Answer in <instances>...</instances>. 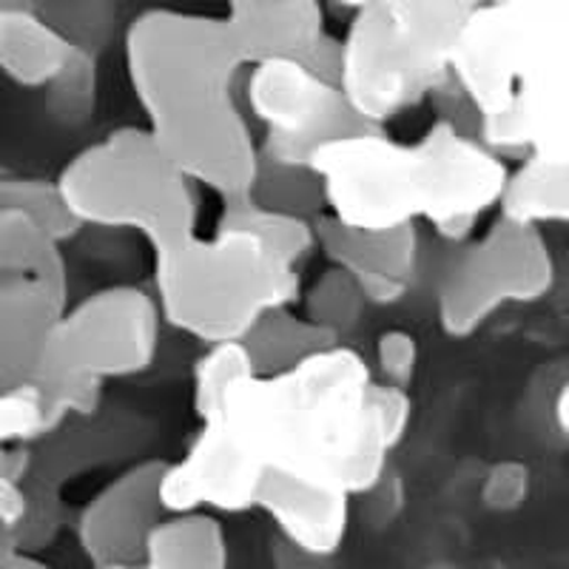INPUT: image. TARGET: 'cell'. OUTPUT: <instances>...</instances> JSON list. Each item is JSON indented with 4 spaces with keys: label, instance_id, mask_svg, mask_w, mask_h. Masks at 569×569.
Wrapping results in <instances>:
<instances>
[{
    "label": "cell",
    "instance_id": "6da1fadb",
    "mask_svg": "<svg viewBox=\"0 0 569 569\" xmlns=\"http://www.w3.org/2000/svg\"><path fill=\"white\" fill-rule=\"evenodd\" d=\"M194 410L266 476L373 492L410 427V396L379 382L356 350L333 345L277 373H257L242 342L213 345L194 365Z\"/></svg>",
    "mask_w": 569,
    "mask_h": 569
},
{
    "label": "cell",
    "instance_id": "7a4b0ae2",
    "mask_svg": "<svg viewBox=\"0 0 569 569\" xmlns=\"http://www.w3.org/2000/svg\"><path fill=\"white\" fill-rule=\"evenodd\" d=\"M126 71L146 134L191 186L222 197L251 194L259 146L237 103L246 69L217 14L149 9L126 29Z\"/></svg>",
    "mask_w": 569,
    "mask_h": 569
},
{
    "label": "cell",
    "instance_id": "3957f363",
    "mask_svg": "<svg viewBox=\"0 0 569 569\" xmlns=\"http://www.w3.org/2000/svg\"><path fill=\"white\" fill-rule=\"evenodd\" d=\"M328 217L350 231H396L427 222L441 240L465 242L472 226L498 206L510 169L485 149L472 129L441 117L416 142H396L385 129L333 140L313 151Z\"/></svg>",
    "mask_w": 569,
    "mask_h": 569
},
{
    "label": "cell",
    "instance_id": "277c9868",
    "mask_svg": "<svg viewBox=\"0 0 569 569\" xmlns=\"http://www.w3.org/2000/svg\"><path fill=\"white\" fill-rule=\"evenodd\" d=\"M154 302L160 319L208 348L246 342L271 313L299 293V266L248 228L217 233L154 257Z\"/></svg>",
    "mask_w": 569,
    "mask_h": 569
},
{
    "label": "cell",
    "instance_id": "5b68a950",
    "mask_svg": "<svg viewBox=\"0 0 569 569\" xmlns=\"http://www.w3.org/2000/svg\"><path fill=\"white\" fill-rule=\"evenodd\" d=\"M470 7L459 0H385L356 9L339 89L365 123L385 129L450 83V58Z\"/></svg>",
    "mask_w": 569,
    "mask_h": 569
},
{
    "label": "cell",
    "instance_id": "8992f818",
    "mask_svg": "<svg viewBox=\"0 0 569 569\" xmlns=\"http://www.w3.org/2000/svg\"><path fill=\"white\" fill-rule=\"evenodd\" d=\"M58 191L80 226L137 231L154 257L197 233L194 186L142 129L126 126L80 151L60 174Z\"/></svg>",
    "mask_w": 569,
    "mask_h": 569
},
{
    "label": "cell",
    "instance_id": "52a82bcc",
    "mask_svg": "<svg viewBox=\"0 0 569 569\" xmlns=\"http://www.w3.org/2000/svg\"><path fill=\"white\" fill-rule=\"evenodd\" d=\"M160 311L140 288H106L66 308L49 330L34 376L52 385H100L149 370L160 345Z\"/></svg>",
    "mask_w": 569,
    "mask_h": 569
},
{
    "label": "cell",
    "instance_id": "ba28073f",
    "mask_svg": "<svg viewBox=\"0 0 569 569\" xmlns=\"http://www.w3.org/2000/svg\"><path fill=\"white\" fill-rule=\"evenodd\" d=\"M556 284V259L538 228L498 217L441 273L436 313L447 337L465 339L507 305H530Z\"/></svg>",
    "mask_w": 569,
    "mask_h": 569
},
{
    "label": "cell",
    "instance_id": "9c48e42d",
    "mask_svg": "<svg viewBox=\"0 0 569 569\" xmlns=\"http://www.w3.org/2000/svg\"><path fill=\"white\" fill-rule=\"evenodd\" d=\"M246 100L266 140L259 160L277 169L308 171L313 151L342 137L376 129L350 109L342 89L319 78L302 60L251 66Z\"/></svg>",
    "mask_w": 569,
    "mask_h": 569
},
{
    "label": "cell",
    "instance_id": "30bf717a",
    "mask_svg": "<svg viewBox=\"0 0 569 569\" xmlns=\"http://www.w3.org/2000/svg\"><path fill=\"white\" fill-rule=\"evenodd\" d=\"M498 3L516 38L518 120L530 137V154L569 162V0Z\"/></svg>",
    "mask_w": 569,
    "mask_h": 569
},
{
    "label": "cell",
    "instance_id": "8fae6325",
    "mask_svg": "<svg viewBox=\"0 0 569 569\" xmlns=\"http://www.w3.org/2000/svg\"><path fill=\"white\" fill-rule=\"evenodd\" d=\"M266 472L240 453L217 425H200L180 461L162 467V512L186 516L202 507L220 512H242L257 507Z\"/></svg>",
    "mask_w": 569,
    "mask_h": 569
},
{
    "label": "cell",
    "instance_id": "7c38bea8",
    "mask_svg": "<svg viewBox=\"0 0 569 569\" xmlns=\"http://www.w3.org/2000/svg\"><path fill=\"white\" fill-rule=\"evenodd\" d=\"M313 233L325 257L353 279L365 305H396L408 297L421 257L419 228L350 231L322 213Z\"/></svg>",
    "mask_w": 569,
    "mask_h": 569
},
{
    "label": "cell",
    "instance_id": "4fadbf2b",
    "mask_svg": "<svg viewBox=\"0 0 569 569\" xmlns=\"http://www.w3.org/2000/svg\"><path fill=\"white\" fill-rule=\"evenodd\" d=\"M166 461H146L111 481L80 518V541L100 567L134 563L160 521V476Z\"/></svg>",
    "mask_w": 569,
    "mask_h": 569
},
{
    "label": "cell",
    "instance_id": "5bb4252c",
    "mask_svg": "<svg viewBox=\"0 0 569 569\" xmlns=\"http://www.w3.org/2000/svg\"><path fill=\"white\" fill-rule=\"evenodd\" d=\"M220 18L242 66L305 60L328 34L317 0H226Z\"/></svg>",
    "mask_w": 569,
    "mask_h": 569
},
{
    "label": "cell",
    "instance_id": "9a60e30c",
    "mask_svg": "<svg viewBox=\"0 0 569 569\" xmlns=\"http://www.w3.org/2000/svg\"><path fill=\"white\" fill-rule=\"evenodd\" d=\"M257 507L266 510L282 536L308 556H330L348 532L350 498L337 490L266 476Z\"/></svg>",
    "mask_w": 569,
    "mask_h": 569
},
{
    "label": "cell",
    "instance_id": "2e32d148",
    "mask_svg": "<svg viewBox=\"0 0 569 569\" xmlns=\"http://www.w3.org/2000/svg\"><path fill=\"white\" fill-rule=\"evenodd\" d=\"M100 385H52L38 376L0 393V450L46 439L71 416L98 410Z\"/></svg>",
    "mask_w": 569,
    "mask_h": 569
},
{
    "label": "cell",
    "instance_id": "e0dca14e",
    "mask_svg": "<svg viewBox=\"0 0 569 569\" xmlns=\"http://www.w3.org/2000/svg\"><path fill=\"white\" fill-rule=\"evenodd\" d=\"M74 46L40 9L0 7V71L29 89L52 86L69 66Z\"/></svg>",
    "mask_w": 569,
    "mask_h": 569
},
{
    "label": "cell",
    "instance_id": "ac0fdd59",
    "mask_svg": "<svg viewBox=\"0 0 569 569\" xmlns=\"http://www.w3.org/2000/svg\"><path fill=\"white\" fill-rule=\"evenodd\" d=\"M498 217L538 231L541 226L567 220L569 162L525 157L521 166L507 174L505 191L498 197Z\"/></svg>",
    "mask_w": 569,
    "mask_h": 569
},
{
    "label": "cell",
    "instance_id": "d6986e66",
    "mask_svg": "<svg viewBox=\"0 0 569 569\" xmlns=\"http://www.w3.org/2000/svg\"><path fill=\"white\" fill-rule=\"evenodd\" d=\"M146 569H226L220 525L202 512L157 521L142 543Z\"/></svg>",
    "mask_w": 569,
    "mask_h": 569
},
{
    "label": "cell",
    "instance_id": "ffe728a7",
    "mask_svg": "<svg viewBox=\"0 0 569 569\" xmlns=\"http://www.w3.org/2000/svg\"><path fill=\"white\" fill-rule=\"evenodd\" d=\"M242 345H246L257 373H277L317 350L333 348L339 345V337L322 325H313L311 319L291 317V311L284 308V311L262 319Z\"/></svg>",
    "mask_w": 569,
    "mask_h": 569
},
{
    "label": "cell",
    "instance_id": "44dd1931",
    "mask_svg": "<svg viewBox=\"0 0 569 569\" xmlns=\"http://www.w3.org/2000/svg\"><path fill=\"white\" fill-rule=\"evenodd\" d=\"M220 226L248 228V231L262 233L271 246H277L284 257L291 259L293 266H299L308 257V251L317 246L313 222L308 217H297V213L259 206L251 194L226 200Z\"/></svg>",
    "mask_w": 569,
    "mask_h": 569
},
{
    "label": "cell",
    "instance_id": "7402d4cb",
    "mask_svg": "<svg viewBox=\"0 0 569 569\" xmlns=\"http://www.w3.org/2000/svg\"><path fill=\"white\" fill-rule=\"evenodd\" d=\"M0 208H20L27 211L40 228H43L54 242L63 246L66 240L78 237L80 222L71 217L63 197L58 191V182L43 180H12L0 182Z\"/></svg>",
    "mask_w": 569,
    "mask_h": 569
},
{
    "label": "cell",
    "instance_id": "603a6c76",
    "mask_svg": "<svg viewBox=\"0 0 569 569\" xmlns=\"http://www.w3.org/2000/svg\"><path fill=\"white\" fill-rule=\"evenodd\" d=\"M365 308V299L356 288L353 279L339 268H330L308 297V319L313 325H322L330 333L342 339L345 330H350Z\"/></svg>",
    "mask_w": 569,
    "mask_h": 569
},
{
    "label": "cell",
    "instance_id": "cb8c5ba5",
    "mask_svg": "<svg viewBox=\"0 0 569 569\" xmlns=\"http://www.w3.org/2000/svg\"><path fill=\"white\" fill-rule=\"evenodd\" d=\"M376 365H379V373H382L379 382L408 388L416 373V365H419V342L405 330L382 333L379 342H376Z\"/></svg>",
    "mask_w": 569,
    "mask_h": 569
},
{
    "label": "cell",
    "instance_id": "d4e9b609",
    "mask_svg": "<svg viewBox=\"0 0 569 569\" xmlns=\"http://www.w3.org/2000/svg\"><path fill=\"white\" fill-rule=\"evenodd\" d=\"M527 485H530V472L527 467L516 465V461H507V465H498L487 479V498H490L496 507L516 505L527 496Z\"/></svg>",
    "mask_w": 569,
    "mask_h": 569
},
{
    "label": "cell",
    "instance_id": "484cf974",
    "mask_svg": "<svg viewBox=\"0 0 569 569\" xmlns=\"http://www.w3.org/2000/svg\"><path fill=\"white\" fill-rule=\"evenodd\" d=\"M317 3H325V0H317ZM328 3H337V7H345L350 9V12H356V9L370 7V3H385V0H328Z\"/></svg>",
    "mask_w": 569,
    "mask_h": 569
},
{
    "label": "cell",
    "instance_id": "4316f807",
    "mask_svg": "<svg viewBox=\"0 0 569 569\" xmlns=\"http://www.w3.org/2000/svg\"><path fill=\"white\" fill-rule=\"evenodd\" d=\"M43 0H0V7H9V9H40Z\"/></svg>",
    "mask_w": 569,
    "mask_h": 569
},
{
    "label": "cell",
    "instance_id": "83f0119b",
    "mask_svg": "<svg viewBox=\"0 0 569 569\" xmlns=\"http://www.w3.org/2000/svg\"><path fill=\"white\" fill-rule=\"evenodd\" d=\"M459 3H465V7L476 9V7H481V3H487V0H459Z\"/></svg>",
    "mask_w": 569,
    "mask_h": 569
}]
</instances>
